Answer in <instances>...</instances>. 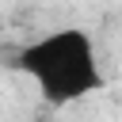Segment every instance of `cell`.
I'll return each mask as SVG.
<instances>
[{
    "label": "cell",
    "mask_w": 122,
    "mask_h": 122,
    "mask_svg": "<svg viewBox=\"0 0 122 122\" xmlns=\"http://www.w3.org/2000/svg\"><path fill=\"white\" fill-rule=\"evenodd\" d=\"M15 69L38 88L50 107H72L95 92H103V61L88 30L57 27L38 34L15 53Z\"/></svg>",
    "instance_id": "obj_1"
}]
</instances>
